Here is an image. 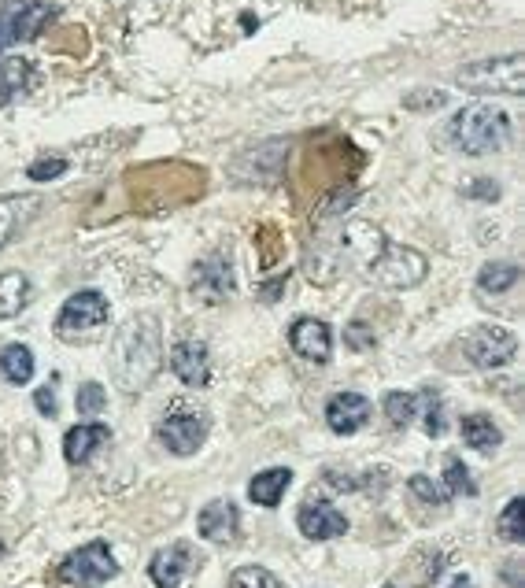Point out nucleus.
Segmentation results:
<instances>
[{"instance_id": "obj_1", "label": "nucleus", "mask_w": 525, "mask_h": 588, "mask_svg": "<svg viewBox=\"0 0 525 588\" xmlns=\"http://www.w3.org/2000/svg\"><path fill=\"white\" fill-rule=\"evenodd\" d=\"M115 378L126 392L145 389L152 374L163 363V344H159V322L156 315H137L119 330L115 337Z\"/></svg>"}, {"instance_id": "obj_2", "label": "nucleus", "mask_w": 525, "mask_h": 588, "mask_svg": "<svg viewBox=\"0 0 525 588\" xmlns=\"http://www.w3.org/2000/svg\"><path fill=\"white\" fill-rule=\"evenodd\" d=\"M511 137V119L492 104H470L448 123V141L463 156H489Z\"/></svg>"}, {"instance_id": "obj_3", "label": "nucleus", "mask_w": 525, "mask_h": 588, "mask_svg": "<svg viewBox=\"0 0 525 588\" xmlns=\"http://www.w3.org/2000/svg\"><path fill=\"white\" fill-rule=\"evenodd\" d=\"M455 86L466 93H481V97H522L525 89V63L522 52H507V56H492V60L466 63L463 71H455Z\"/></svg>"}, {"instance_id": "obj_4", "label": "nucleus", "mask_w": 525, "mask_h": 588, "mask_svg": "<svg viewBox=\"0 0 525 588\" xmlns=\"http://www.w3.org/2000/svg\"><path fill=\"white\" fill-rule=\"evenodd\" d=\"M119 574V563L104 540H89L86 548H78L52 570L56 588H100L104 581Z\"/></svg>"}, {"instance_id": "obj_5", "label": "nucleus", "mask_w": 525, "mask_h": 588, "mask_svg": "<svg viewBox=\"0 0 525 588\" xmlns=\"http://www.w3.org/2000/svg\"><path fill=\"white\" fill-rule=\"evenodd\" d=\"M52 19H56V4H45V0H8L0 8V56L12 45H19V41H37Z\"/></svg>"}, {"instance_id": "obj_6", "label": "nucleus", "mask_w": 525, "mask_h": 588, "mask_svg": "<svg viewBox=\"0 0 525 588\" xmlns=\"http://www.w3.org/2000/svg\"><path fill=\"white\" fill-rule=\"evenodd\" d=\"M104 322H108V296L97 293V289H82V293H74L60 307V315H56V337L60 341H78V337L97 333Z\"/></svg>"}, {"instance_id": "obj_7", "label": "nucleus", "mask_w": 525, "mask_h": 588, "mask_svg": "<svg viewBox=\"0 0 525 588\" xmlns=\"http://www.w3.org/2000/svg\"><path fill=\"white\" fill-rule=\"evenodd\" d=\"M204 570V555L196 552L189 540H178L171 548H159L148 563L152 585L156 588H193L196 577Z\"/></svg>"}, {"instance_id": "obj_8", "label": "nucleus", "mask_w": 525, "mask_h": 588, "mask_svg": "<svg viewBox=\"0 0 525 588\" xmlns=\"http://www.w3.org/2000/svg\"><path fill=\"white\" fill-rule=\"evenodd\" d=\"M370 274L389 289H411L426 278V256H418L415 248L392 245L381 252V259H374Z\"/></svg>"}, {"instance_id": "obj_9", "label": "nucleus", "mask_w": 525, "mask_h": 588, "mask_svg": "<svg viewBox=\"0 0 525 588\" xmlns=\"http://www.w3.org/2000/svg\"><path fill=\"white\" fill-rule=\"evenodd\" d=\"M159 441L167 444V452L174 455H193L200 444L208 441V418H204V411L174 407L159 426Z\"/></svg>"}, {"instance_id": "obj_10", "label": "nucleus", "mask_w": 525, "mask_h": 588, "mask_svg": "<svg viewBox=\"0 0 525 588\" xmlns=\"http://www.w3.org/2000/svg\"><path fill=\"white\" fill-rule=\"evenodd\" d=\"M466 356L474 367H503V363H511L514 352H518V337L511 330H503V326H477L470 337H466Z\"/></svg>"}, {"instance_id": "obj_11", "label": "nucleus", "mask_w": 525, "mask_h": 588, "mask_svg": "<svg viewBox=\"0 0 525 588\" xmlns=\"http://www.w3.org/2000/svg\"><path fill=\"white\" fill-rule=\"evenodd\" d=\"M296 526L307 540H333L348 533V518L333 507L330 500H304V507L296 511Z\"/></svg>"}, {"instance_id": "obj_12", "label": "nucleus", "mask_w": 525, "mask_h": 588, "mask_svg": "<svg viewBox=\"0 0 525 588\" xmlns=\"http://www.w3.org/2000/svg\"><path fill=\"white\" fill-rule=\"evenodd\" d=\"M289 344H293L296 356L315 363V367L330 363L333 356V333L322 319H296L289 326Z\"/></svg>"}, {"instance_id": "obj_13", "label": "nucleus", "mask_w": 525, "mask_h": 588, "mask_svg": "<svg viewBox=\"0 0 525 588\" xmlns=\"http://www.w3.org/2000/svg\"><path fill=\"white\" fill-rule=\"evenodd\" d=\"M370 418V400L359 396V392H337L330 404H326V426L337 433V437H352L367 426Z\"/></svg>"}, {"instance_id": "obj_14", "label": "nucleus", "mask_w": 525, "mask_h": 588, "mask_svg": "<svg viewBox=\"0 0 525 588\" xmlns=\"http://www.w3.org/2000/svg\"><path fill=\"white\" fill-rule=\"evenodd\" d=\"M171 370L189 389H204L211 378V356L204 341H182L171 348Z\"/></svg>"}, {"instance_id": "obj_15", "label": "nucleus", "mask_w": 525, "mask_h": 588, "mask_svg": "<svg viewBox=\"0 0 525 588\" xmlns=\"http://www.w3.org/2000/svg\"><path fill=\"white\" fill-rule=\"evenodd\" d=\"M196 529L200 537L211 540V544H233L237 533H241V511L233 507L230 500H211L200 518H196Z\"/></svg>"}, {"instance_id": "obj_16", "label": "nucleus", "mask_w": 525, "mask_h": 588, "mask_svg": "<svg viewBox=\"0 0 525 588\" xmlns=\"http://www.w3.org/2000/svg\"><path fill=\"white\" fill-rule=\"evenodd\" d=\"M45 208V200L37 193H8L0 196V252L12 245V237L23 230L26 222H34L37 211Z\"/></svg>"}, {"instance_id": "obj_17", "label": "nucleus", "mask_w": 525, "mask_h": 588, "mask_svg": "<svg viewBox=\"0 0 525 588\" xmlns=\"http://www.w3.org/2000/svg\"><path fill=\"white\" fill-rule=\"evenodd\" d=\"M233 289V278H230V263L222 256H211L204 259L200 267H196V278H193V293L204 300V304H222Z\"/></svg>"}, {"instance_id": "obj_18", "label": "nucleus", "mask_w": 525, "mask_h": 588, "mask_svg": "<svg viewBox=\"0 0 525 588\" xmlns=\"http://www.w3.org/2000/svg\"><path fill=\"white\" fill-rule=\"evenodd\" d=\"M111 441V429L100 426V422H82V426L67 429V437H63V455H67V463L71 466H82L93 459L100 444Z\"/></svg>"}, {"instance_id": "obj_19", "label": "nucleus", "mask_w": 525, "mask_h": 588, "mask_svg": "<svg viewBox=\"0 0 525 588\" xmlns=\"http://www.w3.org/2000/svg\"><path fill=\"white\" fill-rule=\"evenodd\" d=\"M289 485H293V470L289 466H270V470L248 481V500L259 503V507H278Z\"/></svg>"}, {"instance_id": "obj_20", "label": "nucleus", "mask_w": 525, "mask_h": 588, "mask_svg": "<svg viewBox=\"0 0 525 588\" xmlns=\"http://www.w3.org/2000/svg\"><path fill=\"white\" fill-rule=\"evenodd\" d=\"M30 304V278L23 270L0 274V319H15Z\"/></svg>"}, {"instance_id": "obj_21", "label": "nucleus", "mask_w": 525, "mask_h": 588, "mask_svg": "<svg viewBox=\"0 0 525 588\" xmlns=\"http://www.w3.org/2000/svg\"><path fill=\"white\" fill-rule=\"evenodd\" d=\"M0 378L8 385H26L34 378V352L26 344H8L0 348Z\"/></svg>"}, {"instance_id": "obj_22", "label": "nucleus", "mask_w": 525, "mask_h": 588, "mask_svg": "<svg viewBox=\"0 0 525 588\" xmlns=\"http://www.w3.org/2000/svg\"><path fill=\"white\" fill-rule=\"evenodd\" d=\"M459 429H463V441L470 444L474 452H492V448H500L503 444L500 426H496L489 415H466Z\"/></svg>"}, {"instance_id": "obj_23", "label": "nucleus", "mask_w": 525, "mask_h": 588, "mask_svg": "<svg viewBox=\"0 0 525 588\" xmlns=\"http://www.w3.org/2000/svg\"><path fill=\"white\" fill-rule=\"evenodd\" d=\"M518 274L522 270L514 267V263H485L481 274H477V289L481 293H507L518 285Z\"/></svg>"}, {"instance_id": "obj_24", "label": "nucleus", "mask_w": 525, "mask_h": 588, "mask_svg": "<svg viewBox=\"0 0 525 588\" xmlns=\"http://www.w3.org/2000/svg\"><path fill=\"white\" fill-rule=\"evenodd\" d=\"M26 78H30V63L4 60V56H0V108H4L8 100L19 97V89L26 86Z\"/></svg>"}, {"instance_id": "obj_25", "label": "nucleus", "mask_w": 525, "mask_h": 588, "mask_svg": "<svg viewBox=\"0 0 525 588\" xmlns=\"http://www.w3.org/2000/svg\"><path fill=\"white\" fill-rule=\"evenodd\" d=\"M496 529H500L503 540L522 544V540H525V500H522V496H514V500L503 507V515H500V522H496Z\"/></svg>"}, {"instance_id": "obj_26", "label": "nucleus", "mask_w": 525, "mask_h": 588, "mask_svg": "<svg viewBox=\"0 0 525 588\" xmlns=\"http://www.w3.org/2000/svg\"><path fill=\"white\" fill-rule=\"evenodd\" d=\"M385 415H389L392 426H411L418 415V396L415 392H389L385 396Z\"/></svg>"}, {"instance_id": "obj_27", "label": "nucleus", "mask_w": 525, "mask_h": 588, "mask_svg": "<svg viewBox=\"0 0 525 588\" xmlns=\"http://www.w3.org/2000/svg\"><path fill=\"white\" fill-rule=\"evenodd\" d=\"M230 588H285V585L270 574L267 566H241V570H233Z\"/></svg>"}, {"instance_id": "obj_28", "label": "nucleus", "mask_w": 525, "mask_h": 588, "mask_svg": "<svg viewBox=\"0 0 525 588\" xmlns=\"http://www.w3.org/2000/svg\"><path fill=\"white\" fill-rule=\"evenodd\" d=\"M74 404H78V415H100L104 404H108V392H104V385H97V381H86V385L78 389V396H74Z\"/></svg>"}, {"instance_id": "obj_29", "label": "nucleus", "mask_w": 525, "mask_h": 588, "mask_svg": "<svg viewBox=\"0 0 525 588\" xmlns=\"http://www.w3.org/2000/svg\"><path fill=\"white\" fill-rule=\"evenodd\" d=\"M407 489L415 492L418 500H426V503H448V500H452V492L444 489V485H437V481H429L426 474H415V478L407 481Z\"/></svg>"}, {"instance_id": "obj_30", "label": "nucleus", "mask_w": 525, "mask_h": 588, "mask_svg": "<svg viewBox=\"0 0 525 588\" xmlns=\"http://www.w3.org/2000/svg\"><path fill=\"white\" fill-rule=\"evenodd\" d=\"M444 478H448V492H466V496H474L477 492V485L474 481H470V470H466L463 463H459V459H448V463H444Z\"/></svg>"}, {"instance_id": "obj_31", "label": "nucleus", "mask_w": 525, "mask_h": 588, "mask_svg": "<svg viewBox=\"0 0 525 588\" xmlns=\"http://www.w3.org/2000/svg\"><path fill=\"white\" fill-rule=\"evenodd\" d=\"M67 171V160H37L26 167V178L30 182H49V178H60Z\"/></svg>"}, {"instance_id": "obj_32", "label": "nucleus", "mask_w": 525, "mask_h": 588, "mask_svg": "<svg viewBox=\"0 0 525 588\" xmlns=\"http://www.w3.org/2000/svg\"><path fill=\"white\" fill-rule=\"evenodd\" d=\"M444 93L440 89H433V93H411V97H403V104L411 111H426V108H444Z\"/></svg>"}, {"instance_id": "obj_33", "label": "nucleus", "mask_w": 525, "mask_h": 588, "mask_svg": "<svg viewBox=\"0 0 525 588\" xmlns=\"http://www.w3.org/2000/svg\"><path fill=\"white\" fill-rule=\"evenodd\" d=\"M426 404H429V411H426V433H429V437H440V433H444V415H440V396H433V392H429Z\"/></svg>"}, {"instance_id": "obj_34", "label": "nucleus", "mask_w": 525, "mask_h": 588, "mask_svg": "<svg viewBox=\"0 0 525 588\" xmlns=\"http://www.w3.org/2000/svg\"><path fill=\"white\" fill-rule=\"evenodd\" d=\"M34 404L41 415H49V418H56V411H60V404H56V389H52V385H41V389L34 392Z\"/></svg>"}, {"instance_id": "obj_35", "label": "nucleus", "mask_w": 525, "mask_h": 588, "mask_svg": "<svg viewBox=\"0 0 525 588\" xmlns=\"http://www.w3.org/2000/svg\"><path fill=\"white\" fill-rule=\"evenodd\" d=\"M448 588H477V585H474V581H470V577H466V574H459Z\"/></svg>"}, {"instance_id": "obj_36", "label": "nucleus", "mask_w": 525, "mask_h": 588, "mask_svg": "<svg viewBox=\"0 0 525 588\" xmlns=\"http://www.w3.org/2000/svg\"><path fill=\"white\" fill-rule=\"evenodd\" d=\"M0 559H4V540H0Z\"/></svg>"}, {"instance_id": "obj_37", "label": "nucleus", "mask_w": 525, "mask_h": 588, "mask_svg": "<svg viewBox=\"0 0 525 588\" xmlns=\"http://www.w3.org/2000/svg\"><path fill=\"white\" fill-rule=\"evenodd\" d=\"M381 588H400V585H381Z\"/></svg>"}]
</instances>
